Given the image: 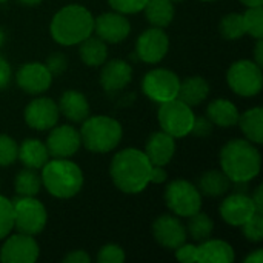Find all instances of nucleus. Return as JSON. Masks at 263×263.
I'll list each match as a JSON object with an SVG mask.
<instances>
[{
    "label": "nucleus",
    "mask_w": 263,
    "mask_h": 263,
    "mask_svg": "<svg viewBox=\"0 0 263 263\" xmlns=\"http://www.w3.org/2000/svg\"><path fill=\"white\" fill-rule=\"evenodd\" d=\"M213 230H214V223L206 214L199 211L190 217L188 233L196 242H203V240L210 239L213 234Z\"/></svg>",
    "instance_id": "31"
},
{
    "label": "nucleus",
    "mask_w": 263,
    "mask_h": 263,
    "mask_svg": "<svg viewBox=\"0 0 263 263\" xmlns=\"http://www.w3.org/2000/svg\"><path fill=\"white\" fill-rule=\"evenodd\" d=\"M133 79L131 66L123 60L108 62L100 74V83L106 91H120Z\"/></svg>",
    "instance_id": "20"
},
{
    "label": "nucleus",
    "mask_w": 263,
    "mask_h": 263,
    "mask_svg": "<svg viewBox=\"0 0 263 263\" xmlns=\"http://www.w3.org/2000/svg\"><path fill=\"white\" fill-rule=\"evenodd\" d=\"M39 257V245L28 234H15L9 237L0 251L3 263H34Z\"/></svg>",
    "instance_id": "12"
},
{
    "label": "nucleus",
    "mask_w": 263,
    "mask_h": 263,
    "mask_svg": "<svg viewBox=\"0 0 263 263\" xmlns=\"http://www.w3.org/2000/svg\"><path fill=\"white\" fill-rule=\"evenodd\" d=\"M18 146L9 136L0 134V166H9L17 160Z\"/></svg>",
    "instance_id": "35"
},
{
    "label": "nucleus",
    "mask_w": 263,
    "mask_h": 263,
    "mask_svg": "<svg viewBox=\"0 0 263 263\" xmlns=\"http://www.w3.org/2000/svg\"><path fill=\"white\" fill-rule=\"evenodd\" d=\"M22 163L26 168L40 170L45 166V163L49 159V153L46 149V145L42 143L37 139H26L18 146V156Z\"/></svg>",
    "instance_id": "24"
},
{
    "label": "nucleus",
    "mask_w": 263,
    "mask_h": 263,
    "mask_svg": "<svg viewBox=\"0 0 263 263\" xmlns=\"http://www.w3.org/2000/svg\"><path fill=\"white\" fill-rule=\"evenodd\" d=\"M165 202L168 208L180 217H191L202 208L200 191L186 180L171 182L165 191Z\"/></svg>",
    "instance_id": "7"
},
{
    "label": "nucleus",
    "mask_w": 263,
    "mask_h": 263,
    "mask_svg": "<svg viewBox=\"0 0 263 263\" xmlns=\"http://www.w3.org/2000/svg\"><path fill=\"white\" fill-rule=\"evenodd\" d=\"M80 57L83 63H86L88 66L103 65L108 57L105 42L99 37H86L83 42H80Z\"/></svg>",
    "instance_id": "29"
},
{
    "label": "nucleus",
    "mask_w": 263,
    "mask_h": 263,
    "mask_svg": "<svg viewBox=\"0 0 263 263\" xmlns=\"http://www.w3.org/2000/svg\"><path fill=\"white\" fill-rule=\"evenodd\" d=\"M153 236L157 243L170 250H177L186 242V230L183 223L177 217L168 214L156 219L153 223Z\"/></svg>",
    "instance_id": "15"
},
{
    "label": "nucleus",
    "mask_w": 263,
    "mask_h": 263,
    "mask_svg": "<svg viewBox=\"0 0 263 263\" xmlns=\"http://www.w3.org/2000/svg\"><path fill=\"white\" fill-rule=\"evenodd\" d=\"M200 263H231L234 262V251L231 245L223 240H203L197 247V260Z\"/></svg>",
    "instance_id": "22"
},
{
    "label": "nucleus",
    "mask_w": 263,
    "mask_h": 263,
    "mask_svg": "<svg viewBox=\"0 0 263 263\" xmlns=\"http://www.w3.org/2000/svg\"><path fill=\"white\" fill-rule=\"evenodd\" d=\"M165 180H166V173H165L163 166L153 165L151 171H149V182H153V183H163Z\"/></svg>",
    "instance_id": "44"
},
{
    "label": "nucleus",
    "mask_w": 263,
    "mask_h": 263,
    "mask_svg": "<svg viewBox=\"0 0 263 263\" xmlns=\"http://www.w3.org/2000/svg\"><path fill=\"white\" fill-rule=\"evenodd\" d=\"M219 29H220V34L228 40H236V39L242 37L243 34H247L243 15L237 14V12H231V14L225 15L220 22Z\"/></svg>",
    "instance_id": "32"
},
{
    "label": "nucleus",
    "mask_w": 263,
    "mask_h": 263,
    "mask_svg": "<svg viewBox=\"0 0 263 263\" xmlns=\"http://www.w3.org/2000/svg\"><path fill=\"white\" fill-rule=\"evenodd\" d=\"M245 263H263V250H256L245 259Z\"/></svg>",
    "instance_id": "47"
},
{
    "label": "nucleus",
    "mask_w": 263,
    "mask_h": 263,
    "mask_svg": "<svg viewBox=\"0 0 263 263\" xmlns=\"http://www.w3.org/2000/svg\"><path fill=\"white\" fill-rule=\"evenodd\" d=\"M247 136V139L253 143H262L263 142V109L262 108H253L239 116L237 122Z\"/></svg>",
    "instance_id": "27"
},
{
    "label": "nucleus",
    "mask_w": 263,
    "mask_h": 263,
    "mask_svg": "<svg viewBox=\"0 0 263 263\" xmlns=\"http://www.w3.org/2000/svg\"><path fill=\"white\" fill-rule=\"evenodd\" d=\"M2 2H6V0H0V3H2Z\"/></svg>",
    "instance_id": "51"
},
{
    "label": "nucleus",
    "mask_w": 263,
    "mask_h": 263,
    "mask_svg": "<svg viewBox=\"0 0 263 263\" xmlns=\"http://www.w3.org/2000/svg\"><path fill=\"white\" fill-rule=\"evenodd\" d=\"M177 260L183 263H193L197 260V247L194 245H180L176 251Z\"/></svg>",
    "instance_id": "39"
},
{
    "label": "nucleus",
    "mask_w": 263,
    "mask_h": 263,
    "mask_svg": "<svg viewBox=\"0 0 263 263\" xmlns=\"http://www.w3.org/2000/svg\"><path fill=\"white\" fill-rule=\"evenodd\" d=\"M254 213L256 206L253 199L245 193L231 194L220 205V216L231 227H242Z\"/></svg>",
    "instance_id": "18"
},
{
    "label": "nucleus",
    "mask_w": 263,
    "mask_h": 263,
    "mask_svg": "<svg viewBox=\"0 0 263 263\" xmlns=\"http://www.w3.org/2000/svg\"><path fill=\"white\" fill-rule=\"evenodd\" d=\"M14 227L22 234L35 236L46 225V210L34 197H20L14 203Z\"/></svg>",
    "instance_id": "9"
},
{
    "label": "nucleus",
    "mask_w": 263,
    "mask_h": 263,
    "mask_svg": "<svg viewBox=\"0 0 263 263\" xmlns=\"http://www.w3.org/2000/svg\"><path fill=\"white\" fill-rule=\"evenodd\" d=\"M230 88L243 97H253L260 92L263 83L262 68L250 60H239L228 69Z\"/></svg>",
    "instance_id": "8"
},
{
    "label": "nucleus",
    "mask_w": 263,
    "mask_h": 263,
    "mask_svg": "<svg viewBox=\"0 0 263 263\" xmlns=\"http://www.w3.org/2000/svg\"><path fill=\"white\" fill-rule=\"evenodd\" d=\"M94 31L97 37L108 43H120L123 42L129 31L131 25L126 17L120 12H106L99 15L94 20Z\"/></svg>",
    "instance_id": "16"
},
{
    "label": "nucleus",
    "mask_w": 263,
    "mask_h": 263,
    "mask_svg": "<svg viewBox=\"0 0 263 263\" xmlns=\"http://www.w3.org/2000/svg\"><path fill=\"white\" fill-rule=\"evenodd\" d=\"M205 2H210V0H205Z\"/></svg>",
    "instance_id": "52"
},
{
    "label": "nucleus",
    "mask_w": 263,
    "mask_h": 263,
    "mask_svg": "<svg viewBox=\"0 0 263 263\" xmlns=\"http://www.w3.org/2000/svg\"><path fill=\"white\" fill-rule=\"evenodd\" d=\"M22 5H25V6H35V5H39L42 0H18Z\"/></svg>",
    "instance_id": "49"
},
{
    "label": "nucleus",
    "mask_w": 263,
    "mask_h": 263,
    "mask_svg": "<svg viewBox=\"0 0 263 263\" xmlns=\"http://www.w3.org/2000/svg\"><path fill=\"white\" fill-rule=\"evenodd\" d=\"M14 228V206L12 202L0 196V239L6 237Z\"/></svg>",
    "instance_id": "34"
},
{
    "label": "nucleus",
    "mask_w": 263,
    "mask_h": 263,
    "mask_svg": "<svg viewBox=\"0 0 263 263\" xmlns=\"http://www.w3.org/2000/svg\"><path fill=\"white\" fill-rule=\"evenodd\" d=\"M3 39H5V34H3V31L0 29V45L3 43Z\"/></svg>",
    "instance_id": "50"
},
{
    "label": "nucleus",
    "mask_w": 263,
    "mask_h": 263,
    "mask_svg": "<svg viewBox=\"0 0 263 263\" xmlns=\"http://www.w3.org/2000/svg\"><path fill=\"white\" fill-rule=\"evenodd\" d=\"M80 133L68 125L54 128L46 140V149L54 159H68L80 148Z\"/></svg>",
    "instance_id": "13"
},
{
    "label": "nucleus",
    "mask_w": 263,
    "mask_h": 263,
    "mask_svg": "<svg viewBox=\"0 0 263 263\" xmlns=\"http://www.w3.org/2000/svg\"><path fill=\"white\" fill-rule=\"evenodd\" d=\"M59 114L60 111L54 100L48 97H40L32 100L26 106L25 122L37 131H46L49 128H54L59 120Z\"/></svg>",
    "instance_id": "14"
},
{
    "label": "nucleus",
    "mask_w": 263,
    "mask_h": 263,
    "mask_svg": "<svg viewBox=\"0 0 263 263\" xmlns=\"http://www.w3.org/2000/svg\"><path fill=\"white\" fill-rule=\"evenodd\" d=\"M180 80L168 69H153L149 71L142 83L143 92L154 102L163 103L177 97Z\"/></svg>",
    "instance_id": "10"
},
{
    "label": "nucleus",
    "mask_w": 263,
    "mask_h": 263,
    "mask_svg": "<svg viewBox=\"0 0 263 263\" xmlns=\"http://www.w3.org/2000/svg\"><path fill=\"white\" fill-rule=\"evenodd\" d=\"M42 183L54 197L69 199L82 190L83 173L68 159H54L45 163L42 171Z\"/></svg>",
    "instance_id": "4"
},
{
    "label": "nucleus",
    "mask_w": 263,
    "mask_h": 263,
    "mask_svg": "<svg viewBox=\"0 0 263 263\" xmlns=\"http://www.w3.org/2000/svg\"><path fill=\"white\" fill-rule=\"evenodd\" d=\"M146 20L156 28H165L174 17L173 0H148L145 5Z\"/></svg>",
    "instance_id": "26"
},
{
    "label": "nucleus",
    "mask_w": 263,
    "mask_h": 263,
    "mask_svg": "<svg viewBox=\"0 0 263 263\" xmlns=\"http://www.w3.org/2000/svg\"><path fill=\"white\" fill-rule=\"evenodd\" d=\"M208 120L222 128H231L239 122V111L234 103L227 99H216L208 105Z\"/></svg>",
    "instance_id": "23"
},
{
    "label": "nucleus",
    "mask_w": 263,
    "mask_h": 263,
    "mask_svg": "<svg viewBox=\"0 0 263 263\" xmlns=\"http://www.w3.org/2000/svg\"><path fill=\"white\" fill-rule=\"evenodd\" d=\"M191 133H194L197 136H202V137L208 136L211 133V123L208 122V119H194Z\"/></svg>",
    "instance_id": "41"
},
{
    "label": "nucleus",
    "mask_w": 263,
    "mask_h": 263,
    "mask_svg": "<svg viewBox=\"0 0 263 263\" xmlns=\"http://www.w3.org/2000/svg\"><path fill=\"white\" fill-rule=\"evenodd\" d=\"M245 31L256 39H262L263 35V9L262 6H251L243 14Z\"/></svg>",
    "instance_id": "33"
},
{
    "label": "nucleus",
    "mask_w": 263,
    "mask_h": 263,
    "mask_svg": "<svg viewBox=\"0 0 263 263\" xmlns=\"http://www.w3.org/2000/svg\"><path fill=\"white\" fill-rule=\"evenodd\" d=\"M256 65H259L262 68L263 65V42L262 39H257V45H256Z\"/></svg>",
    "instance_id": "46"
},
{
    "label": "nucleus",
    "mask_w": 263,
    "mask_h": 263,
    "mask_svg": "<svg viewBox=\"0 0 263 263\" xmlns=\"http://www.w3.org/2000/svg\"><path fill=\"white\" fill-rule=\"evenodd\" d=\"M40 186H42V177L32 168H25L15 176L14 188L15 193L20 194L22 197H34L40 191Z\"/></svg>",
    "instance_id": "30"
},
{
    "label": "nucleus",
    "mask_w": 263,
    "mask_h": 263,
    "mask_svg": "<svg viewBox=\"0 0 263 263\" xmlns=\"http://www.w3.org/2000/svg\"><path fill=\"white\" fill-rule=\"evenodd\" d=\"M59 111L69 119L71 122H83L85 119H88L89 116V105L86 97L79 92V91H66L65 94H62L60 102H59Z\"/></svg>",
    "instance_id": "21"
},
{
    "label": "nucleus",
    "mask_w": 263,
    "mask_h": 263,
    "mask_svg": "<svg viewBox=\"0 0 263 263\" xmlns=\"http://www.w3.org/2000/svg\"><path fill=\"white\" fill-rule=\"evenodd\" d=\"M260 153L250 140L236 139L228 142L220 153L222 171L234 183H248L260 171Z\"/></svg>",
    "instance_id": "2"
},
{
    "label": "nucleus",
    "mask_w": 263,
    "mask_h": 263,
    "mask_svg": "<svg viewBox=\"0 0 263 263\" xmlns=\"http://www.w3.org/2000/svg\"><path fill=\"white\" fill-rule=\"evenodd\" d=\"M49 31L57 43L65 46L77 45L94 31V18L86 8L80 5H69L54 15Z\"/></svg>",
    "instance_id": "3"
},
{
    "label": "nucleus",
    "mask_w": 263,
    "mask_h": 263,
    "mask_svg": "<svg viewBox=\"0 0 263 263\" xmlns=\"http://www.w3.org/2000/svg\"><path fill=\"white\" fill-rule=\"evenodd\" d=\"M210 92V85L203 77H188L179 85L177 99L188 106L200 105Z\"/></svg>",
    "instance_id": "25"
},
{
    "label": "nucleus",
    "mask_w": 263,
    "mask_h": 263,
    "mask_svg": "<svg viewBox=\"0 0 263 263\" xmlns=\"http://www.w3.org/2000/svg\"><path fill=\"white\" fill-rule=\"evenodd\" d=\"M170 39L162 28H149L136 43V54L145 63H159L168 52Z\"/></svg>",
    "instance_id": "11"
},
{
    "label": "nucleus",
    "mask_w": 263,
    "mask_h": 263,
    "mask_svg": "<svg viewBox=\"0 0 263 263\" xmlns=\"http://www.w3.org/2000/svg\"><path fill=\"white\" fill-rule=\"evenodd\" d=\"M11 80V66L9 63L0 55V89H3Z\"/></svg>",
    "instance_id": "42"
},
{
    "label": "nucleus",
    "mask_w": 263,
    "mask_h": 263,
    "mask_svg": "<svg viewBox=\"0 0 263 263\" xmlns=\"http://www.w3.org/2000/svg\"><path fill=\"white\" fill-rule=\"evenodd\" d=\"M253 199V203L256 206V211L257 213H263V188L259 186L254 193V196L251 197Z\"/></svg>",
    "instance_id": "45"
},
{
    "label": "nucleus",
    "mask_w": 263,
    "mask_h": 263,
    "mask_svg": "<svg viewBox=\"0 0 263 263\" xmlns=\"http://www.w3.org/2000/svg\"><path fill=\"white\" fill-rule=\"evenodd\" d=\"M80 140L91 153H109L122 140V126L116 119L106 116L85 119Z\"/></svg>",
    "instance_id": "5"
},
{
    "label": "nucleus",
    "mask_w": 263,
    "mask_h": 263,
    "mask_svg": "<svg viewBox=\"0 0 263 263\" xmlns=\"http://www.w3.org/2000/svg\"><path fill=\"white\" fill-rule=\"evenodd\" d=\"M151 163L145 153L128 148L117 153L111 162V179L114 185L126 194H137L149 183Z\"/></svg>",
    "instance_id": "1"
},
{
    "label": "nucleus",
    "mask_w": 263,
    "mask_h": 263,
    "mask_svg": "<svg viewBox=\"0 0 263 263\" xmlns=\"http://www.w3.org/2000/svg\"><path fill=\"white\" fill-rule=\"evenodd\" d=\"M46 68L51 74H62L65 69H66V59L63 57V54L57 52L54 55H51L48 59V63H46Z\"/></svg>",
    "instance_id": "40"
},
{
    "label": "nucleus",
    "mask_w": 263,
    "mask_h": 263,
    "mask_svg": "<svg viewBox=\"0 0 263 263\" xmlns=\"http://www.w3.org/2000/svg\"><path fill=\"white\" fill-rule=\"evenodd\" d=\"M17 85L28 94L45 92L52 82V74L48 71L46 65L42 63H26L20 66L15 74Z\"/></svg>",
    "instance_id": "17"
},
{
    "label": "nucleus",
    "mask_w": 263,
    "mask_h": 263,
    "mask_svg": "<svg viewBox=\"0 0 263 263\" xmlns=\"http://www.w3.org/2000/svg\"><path fill=\"white\" fill-rule=\"evenodd\" d=\"M111 8L120 14H136L142 11L148 0H108Z\"/></svg>",
    "instance_id": "37"
},
{
    "label": "nucleus",
    "mask_w": 263,
    "mask_h": 263,
    "mask_svg": "<svg viewBox=\"0 0 263 263\" xmlns=\"http://www.w3.org/2000/svg\"><path fill=\"white\" fill-rule=\"evenodd\" d=\"M194 112L191 106L179 100L177 97L163 102L159 108V123L162 131L171 137H185L191 133L194 123Z\"/></svg>",
    "instance_id": "6"
},
{
    "label": "nucleus",
    "mask_w": 263,
    "mask_h": 263,
    "mask_svg": "<svg viewBox=\"0 0 263 263\" xmlns=\"http://www.w3.org/2000/svg\"><path fill=\"white\" fill-rule=\"evenodd\" d=\"M230 179L223 171H208L199 179V191L208 197H219L223 196L230 190Z\"/></svg>",
    "instance_id": "28"
},
{
    "label": "nucleus",
    "mask_w": 263,
    "mask_h": 263,
    "mask_svg": "<svg viewBox=\"0 0 263 263\" xmlns=\"http://www.w3.org/2000/svg\"><path fill=\"white\" fill-rule=\"evenodd\" d=\"M97 260L100 263H122L125 260V253L117 245H105L100 248Z\"/></svg>",
    "instance_id": "38"
},
{
    "label": "nucleus",
    "mask_w": 263,
    "mask_h": 263,
    "mask_svg": "<svg viewBox=\"0 0 263 263\" xmlns=\"http://www.w3.org/2000/svg\"><path fill=\"white\" fill-rule=\"evenodd\" d=\"M63 262L66 263H88L91 262V257L85 251H72L68 256H65Z\"/></svg>",
    "instance_id": "43"
},
{
    "label": "nucleus",
    "mask_w": 263,
    "mask_h": 263,
    "mask_svg": "<svg viewBox=\"0 0 263 263\" xmlns=\"http://www.w3.org/2000/svg\"><path fill=\"white\" fill-rule=\"evenodd\" d=\"M243 234L251 242H260L263 239V213H254L243 225Z\"/></svg>",
    "instance_id": "36"
},
{
    "label": "nucleus",
    "mask_w": 263,
    "mask_h": 263,
    "mask_svg": "<svg viewBox=\"0 0 263 263\" xmlns=\"http://www.w3.org/2000/svg\"><path fill=\"white\" fill-rule=\"evenodd\" d=\"M245 6L251 8V6H262L263 0H240Z\"/></svg>",
    "instance_id": "48"
},
{
    "label": "nucleus",
    "mask_w": 263,
    "mask_h": 263,
    "mask_svg": "<svg viewBox=\"0 0 263 263\" xmlns=\"http://www.w3.org/2000/svg\"><path fill=\"white\" fill-rule=\"evenodd\" d=\"M174 151H176L174 137H171L170 134L160 131V133H154L148 139L145 154H146V157H148L151 165L165 166L173 159Z\"/></svg>",
    "instance_id": "19"
}]
</instances>
